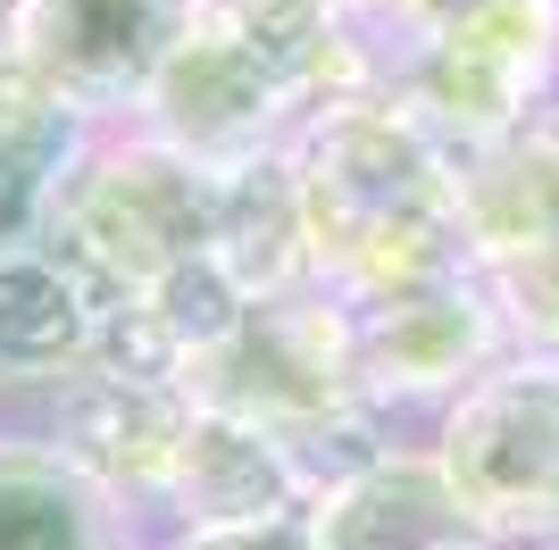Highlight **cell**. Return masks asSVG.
Masks as SVG:
<instances>
[{"label": "cell", "instance_id": "ba28073f", "mask_svg": "<svg viewBox=\"0 0 559 550\" xmlns=\"http://www.w3.org/2000/svg\"><path fill=\"white\" fill-rule=\"evenodd\" d=\"M510 325L492 309V292L467 275L443 292H409V300H368L350 309V367H359V400L368 409H409V400H460L485 367L510 359Z\"/></svg>", "mask_w": 559, "mask_h": 550}, {"label": "cell", "instance_id": "3957f363", "mask_svg": "<svg viewBox=\"0 0 559 550\" xmlns=\"http://www.w3.org/2000/svg\"><path fill=\"white\" fill-rule=\"evenodd\" d=\"M435 458L492 550L559 534V359L510 350L485 367L443 409Z\"/></svg>", "mask_w": 559, "mask_h": 550}, {"label": "cell", "instance_id": "9c48e42d", "mask_svg": "<svg viewBox=\"0 0 559 550\" xmlns=\"http://www.w3.org/2000/svg\"><path fill=\"white\" fill-rule=\"evenodd\" d=\"M301 117V100L276 84L267 59L217 34L210 17L185 34V50L159 68V84L142 92V134H159L176 159L192 167H234V159H259V151H284V125Z\"/></svg>", "mask_w": 559, "mask_h": 550}, {"label": "cell", "instance_id": "30bf717a", "mask_svg": "<svg viewBox=\"0 0 559 550\" xmlns=\"http://www.w3.org/2000/svg\"><path fill=\"white\" fill-rule=\"evenodd\" d=\"M192 392L151 384V375H109V367H75L50 384V451L84 467L117 501H167L176 458L192 442Z\"/></svg>", "mask_w": 559, "mask_h": 550}, {"label": "cell", "instance_id": "9a60e30c", "mask_svg": "<svg viewBox=\"0 0 559 550\" xmlns=\"http://www.w3.org/2000/svg\"><path fill=\"white\" fill-rule=\"evenodd\" d=\"M84 109L59 100L17 50H0V251L34 242L68 167L84 159Z\"/></svg>", "mask_w": 559, "mask_h": 550}, {"label": "cell", "instance_id": "7c38bea8", "mask_svg": "<svg viewBox=\"0 0 559 550\" xmlns=\"http://www.w3.org/2000/svg\"><path fill=\"white\" fill-rule=\"evenodd\" d=\"M309 534H318V550H492L467 501L451 492L435 442L426 451L393 442L359 483L309 509Z\"/></svg>", "mask_w": 559, "mask_h": 550}, {"label": "cell", "instance_id": "8fae6325", "mask_svg": "<svg viewBox=\"0 0 559 550\" xmlns=\"http://www.w3.org/2000/svg\"><path fill=\"white\" fill-rule=\"evenodd\" d=\"M201 259H210L251 309L318 284L293 151H259V159H234V167L210 176V242H201Z\"/></svg>", "mask_w": 559, "mask_h": 550}, {"label": "cell", "instance_id": "5b68a950", "mask_svg": "<svg viewBox=\"0 0 559 550\" xmlns=\"http://www.w3.org/2000/svg\"><path fill=\"white\" fill-rule=\"evenodd\" d=\"M460 217L501 325L535 359H559V100L526 134L460 159Z\"/></svg>", "mask_w": 559, "mask_h": 550}, {"label": "cell", "instance_id": "44dd1931", "mask_svg": "<svg viewBox=\"0 0 559 550\" xmlns=\"http://www.w3.org/2000/svg\"><path fill=\"white\" fill-rule=\"evenodd\" d=\"M343 9H376V0H343Z\"/></svg>", "mask_w": 559, "mask_h": 550}, {"label": "cell", "instance_id": "8992f818", "mask_svg": "<svg viewBox=\"0 0 559 550\" xmlns=\"http://www.w3.org/2000/svg\"><path fill=\"white\" fill-rule=\"evenodd\" d=\"M192 409L242 417V426H309L359 400V367H350V300L334 284H301L284 300L242 309L226 343L185 375Z\"/></svg>", "mask_w": 559, "mask_h": 550}, {"label": "cell", "instance_id": "e0dca14e", "mask_svg": "<svg viewBox=\"0 0 559 550\" xmlns=\"http://www.w3.org/2000/svg\"><path fill=\"white\" fill-rule=\"evenodd\" d=\"M201 17H210L217 34H234L251 59H267L276 84L293 92L301 117H309L318 84H326V59H334V43H343V0H201Z\"/></svg>", "mask_w": 559, "mask_h": 550}, {"label": "cell", "instance_id": "277c9868", "mask_svg": "<svg viewBox=\"0 0 559 550\" xmlns=\"http://www.w3.org/2000/svg\"><path fill=\"white\" fill-rule=\"evenodd\" d=\"M393 100L451 159L526 134L559 100V0H492L467 25L418 43Z\"/></svg>", "mask_w": 559, "mask_h": 550}, {"label": "cell", "instance_id": "5bb4252c", "mask_svg": "<svg viewBox=\"0 0 559 550\" xmlns=\"http://www.w3.org/2000/svg\"><path fill=\"white\" fill-rule=\"evenodd\" d=\"M100 325H109V292L84 267H68L43 242L0 251V367L9 375H75L93 367Z\"/></svg>", "mask_w": 559, "mask_h": 550}, {"label": "cell", "instance_id": "2e32d148", "mask_svg": "<svg viewBox=\"0 0 559 550\" xmlns=\"http://www.w3.org/2000/svg\"><path fill=\"white\" fill-rule=\"evenodd\" d=\"M0 550H134L126 501L68 467L43 434H0Z\"/></svg>", "mask_w": 559, "mask_h": 550}, {"label": "cell", "instance_id": "6da1fadb", "mask_svg": "<svg viewBox=\"0 0 559 550\" xmlns=\"http://www.w3.org/2000/svg\"><path fill=\"white\" fill-rule=\"evenodd\" d=\"M284 151L301 176L318 284H334L350 309L443 292L476 275V242L460 217V159L393 92L309 109Z\"/></svg>", "mask_w": 559, "mask_h": 550}, {"label": "cell", "instance_id": "ffe728a7", "mask_svg": "<svg viewBox=\"0 0 559 550\" xmlns=\"http://www.w3.org/2000/svg\"><path fill=\"white\" fill-rule=\"evenodd\" d=\"M17 25H25V0H0V50L17 43Z\"/></svg>", "mask_w": 559, "mask_h": 550}, {"label": "cell", "instance_id": "7a4b0ae2", "mask_svg": "<svg viewBox=\"0 0 559 550\" xmlns=\"http://www.w3.org/2000/svg\"><path fill=\"white\" fill-rule=\"evenodd\" d=\"M34 242L59 251L68 267H84L109 300H126L142 284L176 275L185 259H201V242H210V167L176 159L159 134L84 142V159L68 167Z\"/></svg>", "mask_w": 559, "mask_h": 550}, {"label": "cell", "instance_id": "ac0fdd59", "mask_svg": "<svg viewBox=\"0 0 559 550\" xmlns=\"http://www.w3.org/2000/svg\"><path fill=\"white\" fill-rule=\"evenodd\" d=\"M476 9H492V0H376L359 17L401 25V50H418V43H435V34H451V25H467Z\"/></svg>", "mask_w": 559, "mask_h": 550}, {"label": "cell", "instance_id": "4fadbf2b", "mask_svg": "<svg viewBox=\"0 0 559 550\" xmlns=\"http://www.w3.org/2000/svg\"><path fill=\"white\" fill-rule=\"evenodd\" d=\"M167 509L185 517V534H242V526L301 517L309 501H301V483H293L267 426L201 409L185 458H176V483H167Z\"/></svg>", "mask_w": 559, "mask_h": 550}, {"label": "cell", "instance_id": "d6986e66", "mask_svg": "<svg viewBox=\"0 0 559 550\" xmlns=\"http://www.w3.org/2000/svg\"><path fill=\"white\" fill-rule=\"evenodd\" d=\"M176 550H318V534H309V509H301V517H276V526H242V534H185Z\"/></svg>", "mask_w": 559, "mask_h": 550}, {"label": "cell", "instance_id": "52a82bcc", "mask_svg": "<svg viewBox=\"0 0 559 550\" xmlns=\"http://www.w3.org/2000/svg\"><path fill=\"white\" fill-rule=\"evenodd\" d=\"M201 25V0H25L17 59L84 117L142 109V92Z\"/></svg>", "mask_w": 559, "mask_h": 550}]
</instances>
